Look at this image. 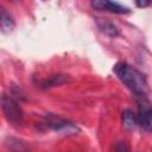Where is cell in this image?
<instances>
[{
	"label": "cell",
	"instance_id": "10",
	"mask_svg": "<svg viewBox=\"0 0 152 152\" xmlns=\"http://www.w3.org/2000/svg\"><path fill=\"white\" fill-rule=\"evenodd\" d=\"M150 2H151V0H135L137 6H138V7H140V8L147 7V6L150 5Z\"/></svg>",
	"mask_w": 152,
	"mask_h": 152
},
{
	"label": "cell",
	"instance_id": "4",
	"mask_svg": "<svg viewBox=\"0 0 152 152\" xmlns=\"http://www.w3.org/2000/svg\"><path fill=\"white\" fill-rule=\"evenodd\" d=\"M90 5L96 11H104V12H110L116 14H125L129 12L128 7L122 6L112 0H90Z\"/></svg>",
	"mask_w": 152,
	"mask_h": 152
},
{
	"label": "cell",
	"instance_id": "9",
	"mask_svg": "<svg viewBox=\"0 0 152 152\" xmlns=\"http://www.w3.org/2000/svg\"><path fill=\"white\" fill-rule=\"evenodd\" d=\"M66 82V78L62 75H56V76H51V78L46 80L44 83H43V87L44 88H49V87H53V86H58V84H62Z\"/></svg>",
	"mask_w": 152,
	"mask_h": 152
},
{
	"label": "cell",
	"instance_id": "7",
	"mask_svg": "<svg viewBox=\"0 0 152 152\" xmlns=\"http://www.w3.org/2000/svg\"><path fill=\"white\" fill-rule=\"evenodd\" d=\"M97 25H99V28L104 32L107 36L109 37H116L119 34V31L116 28V26L110 23V21H107V20H99L97 21Z\"/></svg>",
	"mask_w": 152,
	"mask_h": 152
},
{
	"label": "cell",
	"instance_id": "1",
	"mask_svg": "<svg viewBox=\"0 0 152 152\" xmlns=\"http://www.w3.org/2000/svg\"><path fill=\"white\" fill-rule=\"evenodd\" d=\"M114 72L119 80L132 91L137 97L147 95V82L145 76L138 71L135 68L128 65L127 63H118L114 66Z\"/></svg>",
	"mask_w": 152,
	"mask_h": 152
},
{
	"label": "cell",
	"instance_id": "8",
	"mask_svg": "<svg viewBox=\"0 0 152 152\" xmlns=\"http://www.w3.org/2000/svg\"><path fill=\"white\" fill-rule=\"evenodd\" d=\"M122 122L126 129H134L137 126V119L134 113L131 109H126L122 112Z\"/></svg>",
	"mask_w": 152,
	"mask_h": 152
},
{
	"label": "cell",
	"instance_id": "5",
	"mask_svg": "<svg viewBox=\"0 0 152 152\" xmlns=\"http://www.w3.org/2000/svg\"><path fill=\"white\" fill-rule=\"evenodd\" d=\"M48 125L56 132L63 133V134H77L80 132V128L74 125L72 122L58 119V118H51L48 121Z\"/></svg>",
	"mask_w": 152,
	"mask_h": 152
},
{
	"label": "cell",
	"instance_id": "3",
	"mask_svg": "<svg viewBox=\"0 0 152 152\" xmlns=\"http://www.w3.org/2000/svg\"><path fill=\"white\" fill-rule=\"evenodd\" d=\"M138 99V122L139 125L146 129L151 131L152 128V109L147 96H140Z\"/></svg>",
	"mask_w": 152,
	"mask_h": 152
},
{
	"label": "cell",
	"instance_id": "11",
	"mask_svg": "<svg viewBox=\"0 0 152 152\" xmlns=\"http://www.w3.org/2000/svg\"><path fill=\"white\" fill-rule=\"evenodd\" d=\"M12 1H18V0H12Z\"/></svg>",
	"mask_w": 152,
	"mask_h": 152
},
{
	"label": "cell",
	"instance_id": "6",
	"mask_svg": "<svg viewBox=\"0 0 152 152\" xmlns=\"http://www.w3.org/2000/svg\"><path fill=\"white\" fill-rule=\"evenodd\" d=\"M15 27L12 15L0 5V30L5 33H11Z\"/></svg>",
	"mask_w": 152,
	"mask_h": 152
},
{
	"label": "cell",
	"instance_id": "2",
	"mask_svg": "<svg viewBox=\"0 0 152 152\" xmlns=\"http://www.w3.org/2000/svg\"><path fill=\"white\" fill-rule=\"evenodd\" d=\"M0 104L8 122H11L12 125H20L23 122L24 120L23 109L14 99L7 95H2L0 100Z\"/></svg>",
	"mask_w": 152,
	"mask_h": 152
}]
</instances>
